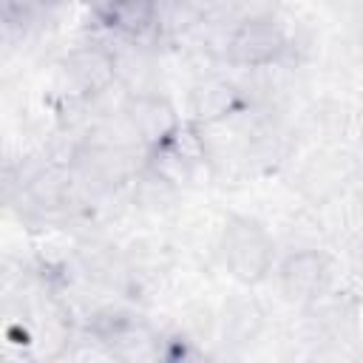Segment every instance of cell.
Here are the masks:
<instances>
[{
  "mask_svg": "<svg viewBox=\"0 0 363 363\" xmlns=\"http://www.w3.org/2000/svg\"><path fill=\"white\" fill-rule=\"evenodd\" d=\"M71 74L85 91H96L113 77V60L105 57L102 51L91 48V51H82L71 60Z\"/></svg>",
  "mask_w": 363,
  "mask_h": 363,
  "instance_id": "8992f818",
  "label": "cell"
},
{
  "mask_svg": "<svg viewBox=\"0 0 363 363\" xmlns=\"http://www.w3.org/2000/svg\"><path fill=\"white\" fill-rule=\"evenodd\" d=\"M326 281V261L318 252H295L281 267V286L289 301H309Z\"/></svg>",
  "mask_w": 363,
  "mask_h": 363,
  "instance_id": "3957f363",
  "label": "cell"
},
{
  "mask_svg": "<svg viewBox=\"0 0 363 363\" xmlns=\"http://www.w3.org/2000/svg\"><path fill=\"white\" fill-rule=\"evenodd\" d=\"M281 0H233V20L241 23H272Z\"/></svg>",
  "mask_w": 363,
  "mask_h": 363,
  "instance_id": "52a82bcc",
  "label": "cell"
},
{
  "mask_svg": "<svg viewBox=\"0 0 363 363\" xmlns=\"http://www.w3.org/2000/svg\"><path fill=\"white\" fill-rule=\"evenodd\" d=\"M284 48V37L275 23H241L230 34L227 60L238 65H264Z\"/></svg>",
  "mask_w": 363,
  "mask_h": 363,
  "instance_id": "7a4b0ae2",
  "label": "cell"
},
{
  "mask_svg": "<svg viewBox=\"0 0 363 363\" xmlns=\"http://www.w3.org/2000/svg\"><path fill=\"white\" fill-rule=\"evenodd\" d=\"M221 252H224V264L230 275L244 284L261 281L269 269V241L261 233V227L252 221L233 218L224 227Z\"/></svg>",
  "mask_w": 363,
  "mask_h": 363,
  "instance_id": "6da1fadb",
  "label": "cell"
},
{
  "mask_svg": "<svg viewBox=\"0 0 363 363\" xmlns=\"http://www.w3.org/2000/svg\"><path fill=\"white\" fill-rule=\"evenodd\" d=\"M235 105H238V88H235V82H230L224 77H210V79L199 82L193 91V111L207 125L233 113Z\"/></svg>",
  "mask_w": 363,
  "mask_h": 363,
  "instance_id": "5b68a950",
  "label": "cell"
},
{
  "mask_svg": "<svg viewBox=\"0 0 363 363\" xmlns=\"http://www.w3.org/2000/svg\"><path fill=\"white\" fill-rule=\"evenodd\" d=\"M133 130L139 133L142 142H147L150 147H162L164 142H170L176 136V111L170 108L167 99L159 96H145L133 105L130 113Z\"/></svg>",
  "mask_w": 363,
  "mask_h": 363,
  "instance_id": "277c9868",
  "label": "cell"
}]
</instances>
